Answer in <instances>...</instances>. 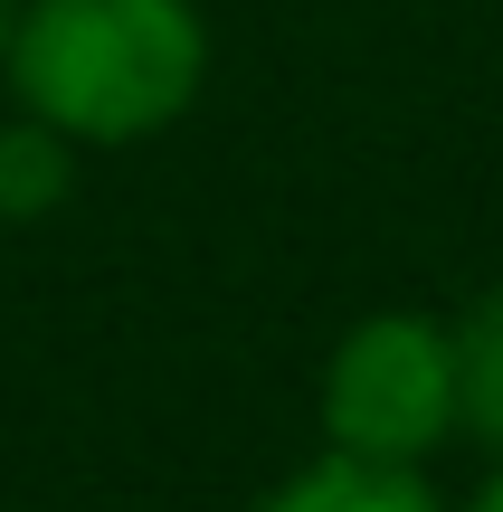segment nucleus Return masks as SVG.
I'll return each mask as SVG.
<instances>
[{"label": "nucleus", "instance_id": "f257e3e1", "mask_svg": "<svg viewBox=\"0 0 503 512\" xmlns=\"http://www.w3.org/2000/svg\"><path fill=\"white\" fill-rule=\"evenodd\" d=\"M10 105L76 152H133L171 133L209 86L200 0H19L0 38Z\"/></svg>", "mask_w": 503, "mask_h": 512}, {"label": "nucleus", "instance_id": "f03ea898", "mask_svg": "<svg viewBox=\"0 0 503 512\" xmlns=\"http://www.w3.org/2000/svg\"><path fill=\"white\" fill-rule=\"evenodd\" d=\"M314 418L333 456L371 465H428L456 446V342L447 313L380 304L323 351L314 370Z\"/></svg>", "mask_w": 503, "mask_h": 512}, {"label": "nucleus", "instance_id": "7ed1b4c3", "mask_svg": "<svg viewBox=\"0 0 503 512\" xmlns=\"http://www.w3.org/2000/svg\"><path fill=\"white\" fill-rule=\"evenodd\" d=\"M247 512H447L428 484V465H371V456H304L295 475H276Z\"/></svg>", "mask_w": 503, "mask_h": 512}, {"label": "nucleus", "instance_id": "20e7f679", "mask_svg": "<svg viewBox=\"0 0 503 512\" xmlns=\"http://www.w3.org/2000/svg\"><path fill=\"white\" fill-rule=\"evenodd\" d=\"M447 342H456V437H475L503 465V285L447 313Z\"/></svg>", "mask_w": 503, "mask_h": 512}, {"label": "nucleus", "instance_id": "39448f33", "mask_svg": "<svg viewBox=\"0 0 503 512\" xmlns=\"http://www.w3.org/2000/svg\"><path fill=\"white\" fill-rule=\"evenodd\" d=\"M76 171H86V152H76L57 124H38V114L10 105V124H0V219L10 228L57 219V209L76 200Z\"/></svg>", "mask_w": 503, "mask_h": 512}, {"label": "nucleus", "instance_id": "423d86ee", "mask_svg": "<svg viewBox=\"0 0 503 512\" xmlns=\"http://www.w3.org/2000/svg\"><path fill=\"white\" fill-rule=\"evenodd\" d=\"M466 512H503V465H494L485 484H475V503H466Z\"/></svg>", "mask_w": 503, "mask_h": 512}, {"label": "nucleus", "instance_id": "0eeeda50", "mask_svg": "<svg viewBox=\"0 0 503 512\" xmlns=\"http://www.w3.org/2000/svg\"><path fill=\"white\" fill-rule=\"evenodd\" d=\"M10 10H19V0H0V38H10Z\"/></svg>", "mask_w": 503, "mask_h": 512}]
</instances>
